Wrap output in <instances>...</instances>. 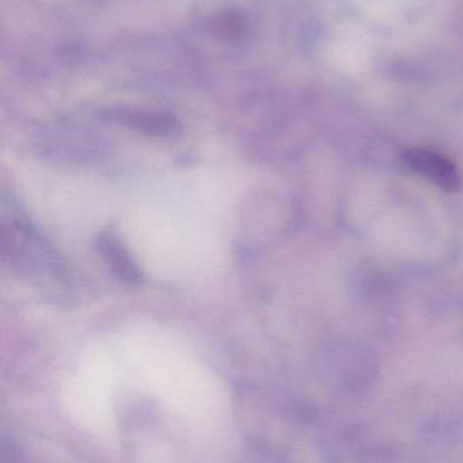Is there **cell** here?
<instances>
[{
	"label": "cell",
	"instance_id": "1",
	"mask_svg": "<svg viewBox=\"0 0 463 463\" xmlns=\"http://www.w3.org/2000/svg\"><path fill=\"white\" fill-rule=\"evenodd\" d=\"M405 161L414 172L424 175L439 188L447 192H457L459 189L460 180L457 167L440 154L416 148L406 151Z\"/></svg>",
	"mask_w": 463,
	"mask_h": 463
},
{
	"label": "cell",
	"instance_id": "2",
	"mask_svg": "<svg viewBox=\"0 0 463 463\" xmlns=\"http://www.w3.org/2000/svg\"><path fill=\"white\" fill-rule=\"evenodd\" d=\"M97 250L113 275L129 286H139L143 281L142 270L127 250L126 246L110 232H102L96 240Z\"/></svg>",
	"mask_w": 463,
	"mask_h": 463
},
{
	"label": "cell",
	"instance_id": "3",
	"mask_svg": "<svg viewBox=\"0 0 463 463\" xmlns=\"http://www.w3.org/2000/svg\"><path fill=\"white\" fill-rule=\"evenodd\" d=\"M116 118L121 124L137 129L150 137H173L180 131V124L175 118L161 113L135 112V110H118Z\"/></svg>",
	"mask_w": 463,
	"mask_h": 463
}]
</instances>
